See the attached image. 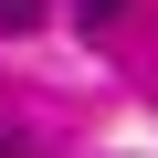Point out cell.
<instances>
[{
    "label": "cell",
    "mask_w": 158,
    "mask_h": 158,
    "mask_svg": "<svg viewBox=\"0 0 158 158\" xmlns=\"http://www.w3.org/2000/svg\"><path fill=\"white\" fill-rule=\"evenodd\" d=\"M42 21V0H0V32H32Z\"/></svg>",
    "instance_id": "1"
},
{
    "label": "cell",
    "mask_w": 158,
    "mask_h": 158,
    "mask_svg": "<svg viewBox=\"0 0 158 158\" xmlns=\"http://www.w3.org/2000/svg\"><path fill=\"white\" fill-rule=\"evenodd\" d=\"M116 11H127V0H74V21H85V32H95V21H116Z\"/></svg>",
    "instance_id": "2"
}]
</instances>
